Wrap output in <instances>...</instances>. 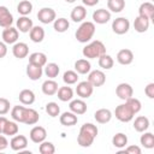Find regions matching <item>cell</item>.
I'll return each instance as SVG.
<instances>
[{
	"mask_svg": "<svg viewBox=\"0 0 154 154\" xmlns=\"http://www.w3.org/2000/svg\"><path fill=\"white\" fill-rule=\"evenodd\" d=\"M134 29L137 32H146L149 29V19L146 17L137 16L134 20Z\"/></svg>",
	"mask_w": 154,
	"mask_h": 154,
	"instance_id": "obj_25",
	"label": "cell"
},
{
	"mask_svg": "<svg viewBox=\"0 0 154 154\" xmlns=\"http://www.w3.org/2000/svg\"><path fill=\"white\" fill-rule=\"evenodd\" d=\"M7 146H8V141H7V138H6L2 134H0V150L6 149Z\"/></svg>",
	"mask_w": 154,
	"mask_h": 154,
	"instance_id": "obj_49",
	"label": "cell"
},
{
	"mask_svg": "<svg viewBox=\"0 0 154 154\" xmlns=\"http://www.w3.org/2000/svg\"><path fill=\"white\" fill-rule=\"evenodd\" d=\"M18 130H19V128H18V125H17L16 122L7 120V123L5 124V128H4L2 134L4 135H7V136H14V135H17Z\"/></svg>",
	"mask_w": 154,
	"mask_h": 154,
	"instance_id": "obj_42",
	"label": "cell"
},
{
	"mask_svg": "<svg viewBox=\"0 0 154 154\" xmlns=\"http://www.w3.org/2000/svg\"><path fill=\"white\" fill-rule=\"evenodd\" d=\"M19 101L23 103V105H26V106H30L35 102V94L32 90L30 89H23L20 93H19V96H18Z\"/></svg>",
	"mask_w": 154,
	"mask_h": 154,
	"instance_id": "obj_29",
	"label": "cell"
},
{
	"mask_svg": "<svg viewBox=\"0 0 154 154\" xmlns=\"http://www.w3.org/2000/svg\"><path fill=\"white\" fill-rule=\"evenodd\" d=\"M144 93L149 99H154V83L147 84V87L144 88Z\"/></svg>",
	"mask_w": 154,
	"mask_h": 154,
	"instance_id": "obj_47",
	"label": "cell"
},
{
	"mask_svg": "<svg viewBox=\"0 0 154 154\" xmlns=\"http://www.w3.org/2000/svg\"><path fill=\"white\" fill-rule=\"evenodd\" d=\"M70 17H71V19L75 23L83 22L85 19V17H87V8L84 6H76V7H73V10L71 11Z\"/></svg>",
	"mask_w": 154,
	"mask_h": 154,
	"instance_id": "obj_24",
	"label": "cell"
},
{
	"mask_svg": "<svg viewBox=\"0 0 154 154\" xmlns=\"http://www.w3.org/2000/svg\"><path fill=\"white\" fill-rule=\"evenodd\" d=\"M57 94H58V99H59L60 101H63V102L71 101L72 97H73V90H72L71 87H67V85L60 87V88L58 89Z\"/></svg>",
	"mask_w": 154,
	"mask_h": 154,
	"instance_id": "obj_30",
	"label": "cell"
},
{
	"mask_svg": "<svg viewBox=\"0 0 154 154\" xmlns=\"http://www.w3.org/2000/svg\"><path fill=\"white\" fill-rule=\"evenodd\" d=\"M149 128V119L144 116H138L134 122V129L137 132H144Z\"/></svg>",
	"mask_w": 154,
	"mask_h": 154,
	"instance_id": "obj_31",
	"label": "cell"
},
{
	"mask_svg": "<svg viewBox=\"0 0 154 154\" xmlns=\"http://www.w3.org/2000/svg\"><path fill=\"white\" fill-rule=\"evenodd\" d=\"M6 123H7V118L4 117V116H0V134H2Z\"/></svg>",
	"mask_w": 154,
	"mask_h": 154,
	"instance_id": "obj_51",
	"label": "cell"
},
{
	"mask_svg": "<svg viewBox=\"0 0 154 154\" xmlns=\"http://www.w3.org/2000/svg\"><path fill=\"white\" fill-rule=\"evenodd\" d=\"M116 94L120 100L126 101L134 95V89L129 83H119L116 88Z\"/></svg>",
	"mask_w": 154,
	"mask_h": 154,
	"instance_id": "obj_8",
	"label": "cell"
},
{
	"mask_svg": "<svg viewBox=\"0 0 154 154\" xmlns=\"http://www.w3.org/2000/svg\"><path fill=\"white\" fill-rule=\"evenodd\" d=\"M59 122L64 126H73V125L77 124L78 118H77V114H75V113H72L70 111V112H64L59 117Z\"/></svg>",
	"mask_w": 154,
	"mask_h": 154,
	"instance_id": "obj_21",
	"label": "cell"
},
{
	"mask_svg": "<svg viewBox=\"0 0 154 154\" xmlns=\"http://www.w3.org/2000/svg\"><path fill=\"white\" fill-rule=\"evenodd\" d=\"M29 63L43 67L47 64V55L42 52H35L29 55Z\"/></svg>",
	"mask_w": 154,
	"mask_h": 154,
	"instance_id": "obj_28",
	"label": "cell"
},
{
	"mask_svg": "<svg viewBox=\"0 0 154 154\" xmlns=\"http://www.w3.org/2000/svg\"><path fill=\"white\" fill-rule=\"evenodd\" d=\"M97 126L91 124V123H85L81 126L79 129V134L77 136V143L83 147V148H88L93 144L94 140L97 136Z\"/></svg>",
	"mask_w": 154,
	"mask_h": 154,
	"instance_id": "obj_1",
	"label": "cell"
},
{
	"mask_svg": "<svg viewBox=\"0 0 154 154\" xmlns=\"http://www.w3.org/2000/svg\"><path fill=\"white\" fill-rule=\"evenodd\" d=\"M29 137H30V140H31L34 143H38V144H40L41 142H43V141L46 140V137H47V131H46V129H45L43 126H40V125L34 126V128L30 130Z\"/></svg>",
	"mask_w": 154,
	"mask_h": 154,
	"instance_id": "obj_10",
	"label": "cell"
},
{
	"mask_svg": "<svg viewBox=\"0 0 154 154\" xmlns=\"http://www.w3.org/2000/svg\"><path fill=\"white\" fill-rule=\"evenodd\" d=\"M93 90H94V87L88 81L79 82L77 84V87H76V93H77V95L81 99H88V97H90L91 94H93Z\"/></svg>",
	"mask_w": 154,
	"mask_h": 154,
	"instance_id": "obj_9",
	"label": "cell"
},
{
	"mask_svg": "<svg viewBox=\"0 0 154 154\" xmlns=\"http://www.w3.org/2000/svg\"><path fill=\"white\" fill-rule=\"evenodd\" d=\"M46 112L52 118H55V117H58L60 114V107L58 106L57 102H48L46 105Z\"/></svg>",
	"mask_w": 154,
	"mask_h": 154,
	"instance_id": "obj_44",
	"label": "cell"
},
{
	"mask_svg": "<svg viewBox=\"0 0 154 154\" xmlns=\"http://www.w3.org/2000/svg\"><path fill=\"white\" fill-rule=\"evenodd\" d=\"M82 2L87 6H95L96 4H99V0H82Z\"/></svg>",
	"mask_w": 154,
	"mask_h": 154,
	"instance_id": "obj_52",
	"label": "cell"
},
{
	"mask_svg": "<svg viewBox=\"0 0 154 154\" xmlns=\"http://www.w3.org/2000/svg\"><path fill=\"white\" fill-rule=\"evenodd\" d=\"M130 29V22L125 17H118L112 22V30L117 35H124Z\"/></svg>",
	"mask_w": 154,
	"mask_h": 154,
	"instance_id": "obj_5",
	"label": "cell"
},
{
	"mask_svg": "<svg viewBox=\"0 0 154 154\" xmlns=\"http://www.w3.org/2000/svg\"><path fill=\"white\" fill-rule=\"evenodd\" d=\"M91 65L87 59H78L75 63V71L79 75H87L90 72Z\"/></svg>",
	"mask_w": 154,
	"mask_h": 154,
	"instance_id": "obj_32",
	"label": "cell"
},
{
	"mask_svg": "<svg viewBox=\"0 0 154 154\" xmlns=\"http://www.w3.org/2000/svg\"><path fill=\"white\" fill-rule=\"evenodd\" d=\"M93 87H101L105 84L106 82V75L101 71V70H94L90 71L88 75V79H87Z\"/></svg>",
	"mask_w": 154,
	"mask_h": 154,
	"instance_id": "obj_7",
	"label": "cell"
},
{
	"mask_svg": "<svg viewBox=\"0 0 154 154\" xmlns=\"http://www.w3.org/2000/svg\"><path fill=\"white\" fill-rule=\"evenodd\" d=\"M140 142H141V144H142L144 148L152 149V148H154V135H153L152 132H144V134L141 136Z\"/></svg>",
	"mask_w": 154,
	"mask_h": 154,
	"instance_id": "obj_40",
	"label": "cell"
},
{
	"mask_svg": "<svg viewBox=\"0 0 154 154\" xmlns=\"http://www.w3.org/2000/svg\"><path fill=\"white\" fill-rule=\"evenodd\" d=\"M59 71H60V67H59L58 64H55V63H48V64H46L45 73H46V76L48 78H51V79L55 78L59 75Z\"/></svg>",
	"mask_w": 154,
	"mask_h": 154,
	"instance_id": "obj_37",
	"label": "cell"
},
{
	"mask_svg": "<svg viewBox=\"0 0 154 154\" xmlns=\"http://www.w3.org/2000/svg\"><path fill=\"white\" fill-rule=\"evenodd\" d=\"M32 26H34L32 20L26 16H22L17 19V30L20 32H29Z\"/></svg>",
	"mask_w": 154,
	"mask_h": 154,
	"instance_id": "obj_20",
	"label": "cell"
},
{
	"mask_svg": "<svg viewBox=\"0 0 154 154\" xmlns=\"http://www.w3.org/2000/svg\"><path fill=\"white\" fill-rule=\"evenodd\" d=\"M53 28L57 32H65L69 28H70V23L66 18L61 17V18H55L54 19V23H53Z\"/></svg>",
	"mask_w": 154,
	"mask_h": 154,
	"instance_id": "obj_33",
	"label": "cell"
},
{
	"mask_svg": "<svg viewBox=\"0 0 154 154\" xmlns=\"http://www.w3.org/2000/svg\"><path fill=\"white\" fill-rule=\"evenodd\" d=\"M17 11L20 16H28L32 11V4L29 0H22L17 5Z\"/></svg>",
	"mask_w": 154,
	"mask_h": 154,
	"instance_id": "obj_36",
	"label": "cell"
},
{
	"mask_svg": "<svg viewBox=\"0 0 154 154\" xmlns=\"http://www.w3.org/2000/svg\"><path fill=\"white\" fill-rule=\"evenodd\" d=\"M65 1H66V2H69V4H72V2H75L76 0H65Z\"/></svg>",
	"mask_w": 154,
	"mask_h": 154,
	"instance_id": "obj_53",
	"label": "cell"
},
{
	"mask_svg": "<svg viewBox=\"0 0 154 154\" xmlns=\"http://www.w3.org/2000/svg\"><path fill=\"white\" fill-rule=\"evenodd\" d=\"M37 18L41 23L43 24H49L52 22H54V19L57 18L55 11L51 7H42L41 10H38L37 12Z\"/></svg>",
	"mask_w": 154,
	"mask_h": 154,
	"instance_id": "obj_6",
	"label": "cell"
},
{
	"mask_svg": "<svg viewBox=\"0 0 154 154\" xmlns=\"http://www.w3.org/2000/svg\"><path fill=\"white\" fill-rule=\"evenodd\" d=\"M29 36H30V40L35 43H40L43 41L45 38V30L42 26H38V25H35L31 28V30L29 31Z\"/></svg>",
	"mask_w": 154,
	"mask_h": 154,
	"instance_id": "obj_26",
	"label": "cell"
},
{
	"mask_svg": "<svg viewBox=\"0 0 154 154\" xmlns=\"http://www.w3.org/2000/svg\"><path fill=\"white\" fill-rule=\"evenodd\" d=\"M138 16L141 17H146L149 20L154 18V5L149 1L147 2H142L138 7Z\"/></svg>",
	"mask_w": 154,
	"mask_h": 154,
	"instance_id": "obj_18",
	"label": "cell"
},
{
	"mask_svg": "<svg viewBox=\"0 0 154 154\" xmlns=\"http://www.w3.org/2000/svg\"><path fill=\"white\" fill-rule=\"evenodd\" d=\"M10 101L5 97H0V116H4L6 114L8 111H10Z\"/></svg>",
	"mask_w": 154,
	"mask_h": 154,
	"instance_id": "obj_46",
	"label": "cell"
},
{
	"mask_svg": "<svg viewBox=\"0 0 154 154\" xmlns=\"http://www.w3.org/2000/svg\"><path fill=\"white\" fill-rule=\"evenodd\" d=\"M12 54L17 59H24L29 54V47L25 42H16L12 47Z\"/></svg>",
	"mask_w": 154,
	"mask_h": 154,
	"instance_id": "obj_14",
	"label": "cell"
},
{
	"mask_svg": "<svg viewBox=\"0 0 154 154\" xmlns=\"http://www.w3.org/2000/svg\"><path fill=\"white\" fill-rule=\"evenodd\" d=\"M28 146V138L24 135H16L10 141V147L14 152H20Z\"/></svg>",
	"mask_w": 154,
	"mask_h": 154,
	"instance_id": "obj_12",
	"label": "cell"
},
{
	"mask_svg": "<svg viewBox=\"0 0 154 154\" xmlns=\"http://www.w3.org/2000/svg\"><path fill=\"white\" fill-rule=\"evenodd\" d=\"M69 108L72 113H75L77 116H81V114H84L87 112V103L82 99L71 100V102L69 105Z\"/></svg>",
	"mask_w": 154,
	"mask_h": 154,
	"instance_id": "obj_17",
	"label": "cell"
},
{
	"mask_svg": "<svg viewBox=\"0 0 154 154\" xmlns=\"http://www.w3.org/2000/svg\"><path fill=\"white\" fill-rule=\"evenodd\" d=\"M114 116H116V118H117L119 122L129 123L130 120H132L135 113L132 112V109L130 108V106L125 102V103H122V105H119V106L116 107Z\"/></svg>",
	"mask_w": 154,
	"mask_h": 154,
	"instance_id": "obj_4",
	"label": "cell"
},
{
	"mask_svg": "<svg viewBox=\"0 0 154 154\" xmlns=\"http://www.w3.org/2000/svg\"><path fill=\"white\" fill-rule=\"evenodd\" d=\"M112 144L116 148H124L128 144V136L123 132H118L112 137Z\"/></svg>",
	"mask_w": 154,
	"mask_h": 154,
	"instance_id": "obj_35",
	"label": "cell"
},
{
	"mask_svg": "<svg viewBox=\"0 0 154 154\" xmlns=\"http://www.w3.org/2000/svg\"><path fill=\"white\" fill-rule=\"evenodd\" d=\"M63 81H64V83L67 84V85L75 84V83H77V81H78V73H77L76 71L67 70V71L64 72V75H63Z\"/></svg>",
	"mask_w": 154,
	"mask_h": 154,
	"instance_id": "obj_41",
	"label": "cell"
},
{
	"mask_svg": "<svg viewBox=\"0 0 154 154\" xmlns=\"http://www.w3.org/2000/svg\"><path fill=\"white\" fill-rule=\"evenodd\" d=\"M12 23H13V16L10 12V10L6 6H0V26L8 28L12 26Z\"/></svg>",
	"mask_w": 154,
	"mask_h": 154,
	"instance_id": "obj_13",
	"label": "cell"
},
{
	"mask_svg": "<svg viewBox=\"0 0 154 154\" xmlns=\"http://www.w3.org/2000/svg\"><path fill=\"white\" fill-rule=\"evenodd\" d=\"M111 19V12L105 8H99L93 13V20L96 24H106Z\"/></svg>",
	"mask_w": 154,
	"mask_h": 154,
	"instance_id": "obj_16",
	"label": "cell"
},
{
	"mask_svg": "<svg viewBox=\"0 0 154 154\" xmlns=\"http://www.w3.org/2000/svg\"><path fill=\"white\" fill-rule=\"evenodd\" d=\"M38 119H40V116L34 108H25V113H24V118H23L24 124L34 125L38 122Z\"/></svg>",
	"mask_w": 154,
	"mask_h": 154,
	"instance_id": "obj_27",
	"label": "cell"
},
{
	"mask_svg": "<svg viewBox=\"0 0 154 154\" xmlns=\"http://www.w3.org/2000/svg\"><path fill=\"white\" fill-rule=\"evenodd\" d=\"M117 61L120 65H130L134 61V53H132V51H130L128 48L120 49L117 53Z\"/></svg>",
	"mask_w": 154,
	"mask_h": 154,
	"instance_id": "obj_15",
	"label": "cell"
},
{
	"mask_svg": "<svg viewBox=\"0 0 154 154\" xmlns=\"http://www.w3.org/2000/svg\"><path fill=\"white\" fill-rule=\"evenodd\" d=\"M82 53H83V57L87 59H96V58H100L101 55H103L106 53V47L101 41L96 40V41L88 43L83 48Z\"/></svg>",
	"mask_w": 154,
	"mask_h": 154,
	"instance_id": "obj_3",
	"label": "cell"
},
{
	"mask_svg": "<svg viewBox=\"0 0 154 154\" xmlns=\"http://www.w3.org/2000/svg\"><path fill=\"white\" fill-rule=\"evenodd\" d=\"M95 34V24L93 22H83L76 30V38L81 43H87L93 38Z\"/></svg>",
	"mask_w": 154,
	"mask_h": 154,
	"instance_id": "obj_2",
	"label": "cell"
},
{
	"mask_svg": "<svg viewBox=\"0 0 154 154\" xmlns=\"http://www.w3.org/2000/svg\"><path fill=\"white\" fill-rule=\"evenodd\" d=\"M2 41L7 45H12V43H16L17 40H18V36H19V32L17 30V28H13V26H8V28H5L2 30Z\"/></svg>",
	"mask_w": 154,
	"mask_h": 154,
	"instance_id": "obj_11",
	"label": "cell"
},
{
	"mask_svg": "<svg viewBox=\"0 0 154 154\" xmlns=\"http://www.w3.org/2000/svg\"><path fill=\"white\" fill-rule=\"evenodd\" d=\"M7 54V47H6V43L0 41V59L4 58L5 55Z\"/></svg>",
	"mask_w": 154,
	"mask_h": 154,
	"instance_id": "obj_50",
	"label": "cell"
},
{
	"mask_svg": "<svg viewBox=\"0 0 154 154\" xmlns=\"http://www.w3.org/2000/svg\"><path fill=\"white\" fill-rule=\"evenodd\" d=\"M42 93L45 94V95H48V96H52V95H54V94H57V91H58V89H59V85H58V83L55 82V81H53V79H47V81H45L43 83H42Z\"/></svg>",
	"mask_w": 154,
	"mask_h": 154,
	"instance_id": "obj_23",
	"label": "cell"
},
{
	"mask_svg": "<svg viewBox=\"0 0 154 154\" xmlns=\"http://www.w3.org/2000/svg\"><path fill=\"white\" fill-rule=\"evenodd\" d=\"M124 152L129 154H141V148L138 146H129L128 148H125Z\"/></svg>",
	"mask_w": 154,
	"mask_h": 154,
	"instance_id": "obj_48",
	"label": "cell"
},
{
	"mask_svg": "<svg viewBox=\"0 0 154 154\" xmlns=\"http://www.w3.org/2000/svg\"><path fill=\"white\" fill-rule=\"evenodd\" d=\"M94 118L99 124H106L112 119V112L107 108H100L94 113Z\"/></svg>",
	"mask_w": 154,
	"mask_h": 154,
	"instance_id": "obj_22",
	"label": "cell"
},
{
	"mask_svg": "<svg viewBox=\"0 0 154 154\" xmlns=\"http://www.w3.org/2000/svg\"><path fill=\"white\" fill-rule=\"evenodd\" d=\"M125 7V0H107V8L114 13H119Z\"/></svg>",
	"mask_w": 154,
	"mask_h": 154,
	"instance_id": "obj_34",
	"label": "cell"
},
{
	"mask_svg": "<svg viewBox=\"0 0 154 154\" xmlns=\"http://www.w3.org/2000/svg\"><path fill=\"white\" fill-rule=\"evenodd\" d=\"M99 59V66L101 67V69H103V70H109V69H112L113 67V65H114V61H113V58L111 57V55H108V54H103V55H101L100 58H97Z\"/></svg>",
	"mask_w": 154,
	"mask_h": 154,
	"instance_id": "obj_39",
	"label": "cell"
},
{
	"mask_svg": "<svg viewBox=\"0 0 154 154\" xmlns=\"http://www.w3.org/2000/svg\"><path fill=\"white\" fill-rule=\"evenodd\" d=\"M25 108L24 106H14L11 111V117L14 122H18V123H23V118H24V113H25Z\"/></svg>",
	"mask_w": 154,
	"mask_h": 154,
	"instance_id": "obj_38",
	"label": "cell"
},
{
	"mask_svg": "<svg viewBox=\"0 0 154 154\" xmlns=\"http://www.w3.org/2000/svg\"><path fill=\"white\" fill-rule=\"evenodd\" d=\"M38 152L41 154H53L55 152V147L52 142H48V141H43L40 143V147H38Z\"/></svg>",
	"mask_w": 154,
	"mask_h": 154,
	"instance_id": "obj_43",
	"label": "cell"
},
{
	"mask_svg": "<svg viewBox=\"0 0 154 154\" xmlns=\"http://www.w3.org/2000/svg\"><path fill=\"white\" fill-rule=\"evenodd\" d=\"M129 106H130V108L132 109V112L136 114V113H138L140 111H141V108H142V105H141V101L138 100V99H135V97H130V99H128L126 101H125Z\"/></svg>",
	"mask_w": 154,
	"mask_h": 154,
	"instance_id": "obj_45",
	"label": "cell"
},
{
	"mask_svg": "<svg viewBox=\"0 0 154 154\" xmlns=\"http://www.w3.org/2000/svg\"><path fill=\"white\" fill-rule=\"evenodd\" d=\"M42 73H43V70L41 66L38 65H34V64H28L26 66V76L29 77V79L31 81H37L42 77Z\"/></svg>",
	"mask_w": 154,
	"mask_h": 154,
	"instance_id": "obj_19",
	"label": "cell"
}]
</instances>
